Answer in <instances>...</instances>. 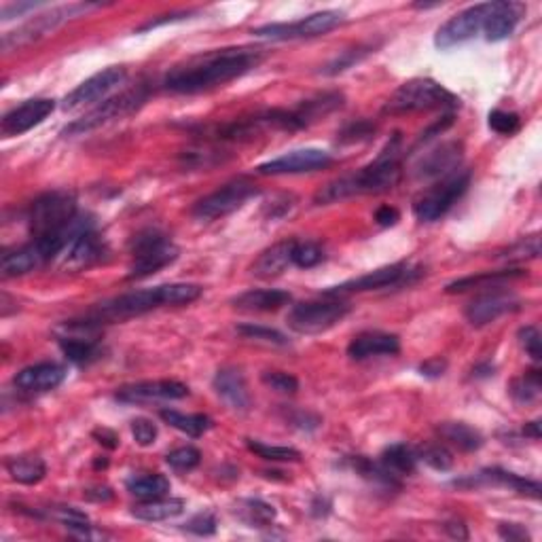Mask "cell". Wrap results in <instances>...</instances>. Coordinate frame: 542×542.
<instances>
[{
    "instance_id": "obj_1",
    "label": "cell",
    "mask_w": 542,
    "mask_h": 542,
    "mask_svg": "<svg viewBox=\"0 0 542 542\" xmlns=\"http://www.w3.org/2000/svg\"><path fill=\"white\" fill-rule=\"evenodd\" d=\"M259 49H223L200 57V60L186 64V66L174 68L168 74L163 85L174 93H200L214 90V87L229 83V81L242 77L259 66Z\"/></svg>"
},
{
    "instance_id": "obj_2",
    "label": "cell",
    "mask_w": 542,
    "mask_h": 542,
    "mask_svg": "<svg viewBox=\"0 0 542 542\" xmlns=\"http://www.w3.org/2000/svg\"><path fill=\"white\" fill-rule=\"evenodd\" d=\"M400 153H403L400 151V133H394V138L375 157V161L365 166L358 174L331 180L329 185H324L314 195V203L316 206H329V203L349 200V197L380 195L394 189L396 183L400 180V174H403Z\"/></svg>"
},
{
    "instance_id": "obj_3",
    "label": "cell",
    "mask_w": 542,
    "mask_h": 542,
    "mask_svg": "<svg viewBox=\"0 0 542 542\" xmlns=\"http://www.w3.org/2000/svg\"><path fill=\"white\" fill-rule=\"evenodd\" d=\"M203 288L200 284L176 282V284H161L155 288L133 290V293L121 295L116 299L102 303L96 312L91 314V324L96 323H116V320H127L133 316L153 312L163 305H185L194 303L202 297Z\"/></svg>"
},
{
    "instance_id": "obj_4",
    "label": "cell",
    "mask_w": 542,
    "mask_h": 542,
    "mask_svg": "<svg viewBox=\"0 0 542 542\" xmlns=\"http://www.w3.org/2000/svg\"><path fill=\"white\" fill-rule=\"evenodd\" d=\"M460 100L450 90L433 79H411L396 90L383 107V113L403 115L417 113V110L434 108H456Z\"/></svg>"
},
{
    "instance_id": "obj_5",
    "label": "cell",
    "mask_w": 542,
    "mask_h": 542,
    "mask_svg": "<svg viewBox=\"0 0 542 542\" xmlns=\"http://www.w3.org/2000/svg\"><path fill=\"white\" fill-rule=\"evenodd\" d=\"M77 217V200L68 191H51L30 206V231L34 240L62 236Z\"/></svg>"
},
{
    "instance_id": "obj_6",
    "label": "cell",
    "mask_w": 542,
    "mask_h": 542,
    "mask_svg": "<svg viewBox=\"0 0 542 542\" xmlns=\"http://www.w3.org/2000/svg\"><path fill=\"white\" fill-rule=\"evenodd\" d=\"M149 100V87L138 85L132 90L116 93L113 98H107L102 104L81 116V119L73 121V124L64 127V136H79V133H87L98 130V127L110 124V121L124 119V116L136 113L144 102Z\"/></svg>"
},
{
    "instance_id": "obj_7",
    "label": "cell",
    "mask_w": 542,
    "mask_h": 542,
    "mask_svg": "<svg viewBox=\"0 0 542 542\" xmlns=\"http://www.w3.org/2000/svg\"><path fill=\"white\" fill-rule=\"evenodd\" d=\"M178 259V246L163 233L149 229L132 240V265L127 278L140 280L163 270Z\"/></svg>"
},
{
    "instance_id": "obj_8",
    "label": "cell",
    "mask_w": 542,
    "mask_h": 542,
    "mask_svg": "<svg viewBox=\"0 0 542 542\" xmlns=\"http://www.w3.org/2000/svg\"><path fill=\"white\" fill-rule=\"evenodd\" d=\"M470 185V172H453L441 183L430 186L426 194H422L413 203V214L422 223H433L450 212L453 203L466 194Z\"/></svg>"
},
{
    "instance_id": "obj_9",
    "label": "cell",
    "mask_w": 542,
    "mask_h": 542,
    "mask_svg": "<svg viewBox=\"0 0 542 542\" xmlns=\"http://www.w3.org/2000/svg\"><path fill=\"white\" fill-rule=\"evenodd\" d=\"M349 303L346 301H307L295 305L288 314V326L295 333L318 335L333 329L348 316Z\"/></svg>"
},
{
    "instance_id": "obj_10",
    "label": "cell",
    "mask_w": 542,
    "mask_h": 542,
    "mask_svg": "<svg viewBox=\"0 0 542 542\" xmlns=\"http://www.w3.org/2000/svg\"><path fill=\"white\" fill-rule=\"evenodd\" d=\"M343 22L340 11H318L301 20L290 23H267L253 30L254 37L267 40H297V39H316L323 34L335 30Z\"/></svg>"
},
{
    "instance_id": "obj_11",
    "label": "cell",
    "mask_w": 542,
    "mask_h": 542,
    "mask_svg": "<svg viewBox=\"0 0 542 542\" xmlns=\"http://www.w3.org/2000/svg\"><path fill=\"white\" fill-rule=\"evenodd\" d=\"M256 195V186L246 178H237L233 183H227L220 189L214 191L191 208V214L197 220H217L227 214L236 212L237 208L244 206L250 197Z\"/></svg>"
},
{
    "instance_id": "obj_12",
    "label": "cell",
    "mask_w": 542,
    "mask_h": 542,
    "mask_svg": "<svg viewBox=\"0 0 542 542\" xmlns=\"http://www.w3.org/2000/svg\"><path fill=\"white\" fill-rule=\"evenodd\" d=\"M489 4L492 3L473 4V7L460 11L458 15L447 20L439 30H436L434 45L439 47V49H452V47L475 39L477 34L483 32V23H486V17L489 13Z\"/></svg>"
},
{
    "instance_id": "obj_13",
    "label": "cell",
    "mask_w": 542,
    "mask_h": 542,
    "mask_svg": "<svg viewBox=\"0 0 542 542\" xmlns=\"http://www.w3.org/2000/svg\"><path fill=\"white\" fill-rule=\"evenodd\" d=\"M83 7H60V9H51L47 13H40L37 17H32L30 22L22 23L20 28L13 32L4 34L3 37V51H15L22 49V47L34 43V40L43 39L45 34L54 32L60 23L70 20L73 15H77Z\"/></svg>"
},
{
    "instance_id": "obj_14",
    "label": "cell",
    "mask_w": 542,
    "mask_h": 542,
    "mask_svg": "<svg viewBox=\"0 0 542 542\" xmlns=\"http://www.w3.org/2000/svg\"><path fill=\"white\" fill-rule=\"evenodd\" d=\"M127 79L125 68L121 66H110L104 68L102 73L93 74L83 83L74 87L73 91L68 93L66 98H64V110H77L83 108L87 104H93L98 100H102V98H107L110 91L115 90V87H119L124 81Z\"/></svg>"
},
{
    "instance_id": "obj_15",
    "label": "cell",
    "mask_w": 542,
    "mask_h": 542,
    "mask_svg": "<svg viewBox=\"0 0 542 542\" xmlns=\"http://www.w3.org/2000/svg\"><path fill=\"white\" fill-rule=\"evenodd\" d=\"M331 163H333V157L323 149H297L276 157V159L261 163L256 170H259V174H265V176H282V174L316 172L331 166Z\"/></svg>"
},
{
    "instance_id": "obj_16",
    "label": "cell",
    "mask_w": 542,
    "mask_h": 542,
    "mask_svg": "<svg viewBox=\"0 0 542 542\" xmlns=\"http://www.w3.org/2000/svg\"><path fill=\"white\" fill-rule=\"evenodd\" d=\"M411 270L407 263H394V265H386L380 267V270L365 273V276L348 280V282L340 284V287H333L329 290H324L326 297H340V295H349V293H366V290H380V288H388V287H399V284L409 282Z\"/></svg>"
},
{
    "instance_id": "obj_17",
    "label": "cell",
    "mask_w": 542,
    "mask_h": 542,
    "mask_svg": "<svg viewBox=\"0 0 542 542\" xmlns=\"http://www.w3.org/2000/svg\"><path fill=\"white\" fill-rule=\"evenodd\" d=\"M521 301L512 293H504L500 288H492L487 293L475 297L473 301L466 305L464 316L473 326H486L489 323H496L500 316L520 310Z\"/></svg>"
},
{
    "instance_id": "obj_18",
    "label": "cell",
    "mask_w": 542,
    "mask_h": 542,
    "mask_svg": "<svg viewBox=\"0 0 542 542\" xmlns=\"http://www.w3.org/2000/svg\"><path fill=\"white\" fill-rule=\"evenodd\" d=\"M54 108L56 102L49 100V98H32V100H26L3 116V121H0V132H3L4 138L22 136V133H26L28 130H32V127L43 124L47 116L54 113Z\"/></svg>"
},
{
    "instance_id": "obj_19",
    "label": "cell",
    "mask_w": 542,
    "mask_h": 542,
    "mask_svg": "<svg viewBox=\"0 0 542 542\" xmlns=\"http://www.w3.org/2000/svg\"><path fill=\"white\" fill-rule=\"evenodd\" d=\"M104 256V244L96 229H87L74 237L60 254V267L66 271H81L96 265Z\"/></svg>"
},
{
    "instance_id": "obj_20",
    "label": "cell",
    "mask_w": 542,
    "mask_h": 542,
    "mask_svg": "<svg viewBox=\"0 0 542 542\" xmlns=\"http://www.w3.org/2000/svg\"><path fill=\"white\" fill-rule=\"evenodd\" d=\"M189 396V386L174 380L161 382H140L121 388L116 399L124 403H151V400H180Z\"/></svg>"
},
{
    "instance_id": "obj_21",
    "label": "cell",
    "mask_w": 542,
    "mask_h": 542,
    "mask_svg": "<svg viewBox=\"0 0 542 542\" xmlns=\"http://www.w3.org/2000/svg\"><path fill=\"white\" fill-rule=\"evenodd\" d=\"M400 349V340L392 333L366 331L349 341L348 357L352 360H366L373 357H394Z\"/></svg>"
},
{
    "instance_id": "obj_22",
    "label": "cell",
    "mask_w": 542,
    "mask_h": 542,
    "mask_svg": "<svg viewBox=\"0 0 542 542\" xmlns=\"http://www.w3.org/2000/svg\"><path fill=\"white\" fill-rule=\"evenodd\" d=\"M66 380V369L57 363H39L26 366L15 375V386L22 392H49Z\"/></svg>"
},
{
    "instance_id": "obj_23",
    "label": "cell",
    "mask_w": 542,
    "mask_h": 542,
    "mask_svg": "<svg viewBox=\"0 0 542 542\" xmlns=\"http://www.w3.org/2000/svg\"><path fill=\"white\" fill-rule=\"evenodd\" d=\"M462 161V144L456 142H445L434 151H430L426 157H422V161L417 163L416 176L417 178H439V176H450L453 170Z\"/></svg>"
},
{
    "instance_id": "obj_24",
    "label": "cell",
    "mask_w": 542,
    "mask_h": 542,
    "mask_svg": "<svg viewBox=\"0 0 542 542\" xmlns=\"http://www.w3.org/2000/svg\"><path fill=\"white\" fill-rule=\"evenodd\" d=\"M212 386L229 409L237 413H246L250 409V394L242 371L225 366V369H220L217 375H214Z\"/></svg>"
},
{
    "instance_id": "obj_25",
    "label": "cell",
    "mask_w": 542,
    "mask_h": 542,
    "mask_svg": "<svg viewBox=\"0 0 542 542\" xmlns=\"http://www.w3.org/2000/svg\"><path fill=\"white\" fill-rule=\"evenodd\" d=\"M47 261H51L43 246L34 240L26 246L13 250V253H4L3 261H0V271H3L4 278H15V276H23V273H30L34 270H39L40 265H45Z\"/></svg>"
},
{
    "instance_id": "obj_26",
    "label": "cell",
    "mask_w": 542,
    "mask_h": 542,
    "mask_svg": "<svg viewBox=\"0 0 542 542\" xmlns=\"http://www.w3.org/2000/svg\"><path fill=\"white\" fill-rule=\"evenodd\" d=\"M520 17H521V7H517V4L492 3L489 4L486 23H483L486 39L492 40V43L509 39L512 30L517 28V23H520Z\"/></svg>"
},
{
    "instance_id": "obj_27",
    "label": "cell",
    "mask_w": 542,
    "mask_h": 542,
    "mask_svg": "<svg viewBox=\"0 0 542 542\" xmlns=\"http://www.w3.org/2000/svg\"><path fill=\"white\" fill-rule=\"evenodd\" d=\"M293 246H295V240H288V242L273 244L271 248L263 250L253 265L254 276L261 280H271L282 276V273L293 265Z\"/></svg>"
},
{
    "instance_id": "obj_28",
    "label": "cell",
    "mask_w": 542,
    "mask_h": 542,
    "mask_svg": "<svg viewBox=\"0 0 542 542\" xmlns=\"http://www.w3.org/2000/svg\"><path fill=\"white\" fill-rule=\"evenodd\" d=\"M290 295L287 290L278 288H259L246 290L233 299V305L242 312H276L280 307L288 305Z\"/></svg>"
},
{
    "instance_id": "obj_29",
    "label": "cell",
    "mask_w": 542,
    "mask_h": 542,
    "mask_svg": "<svg viewBox=\"0 0 542 542\" xmlns=\"http://www.w3.org/2000/svg\"><path fill=\"white\" fill-rule=\"evenodd\" d=\"M526 276L523 270H503V271H486L479 273V276H469L462 280H456V282L447 284V293L456 295V293H466V290H475V288H503L504 284L512 282V280H520Z\"/></svg>"
},
{
    "instance_id": "obj_30",
    "label": "cell",
    "mask_w": 542,
    "mask_h": 542,
    "mask_svg": "<svg viewBox=\"0 0 542 542\" xmlns=\"http://www.w3.org/2000/svg\"><path fill=\"white\" fill-rule=\"evenodd\" d=\"M185 511V500L180 498H151L142 500L132 509V515L140 521H166Z\"/></svg>"
},
{
    "instance_id": "obj_31",
    "label": "cell",
    "mask_w": 542,
    "mask_h": 542,
    "mask_svg": "<svg viewBox=\"0 0 542 542\" xmlns=\"http://www.w3.org/2000/svg\"><path fill=\"white\" fill-rule=\"evenodd\" d=\"M436 433L445 443L458 447L460 452H477L483 447V436L479 430L462 422H443L436 426Z\"/></svg>"
},
{
    "instance_id": "obj_32",
    "label": "cell",
    "mask_w": 542,
    "mask_h": 542,
    "mask_svg": "<svg viewBox=\"0 0 542 542\" xmlns=\"http://www.w3.org/2000/svg\"><path fill=\"white\" fill-rule=\"evenodd\" d=\"M380 464L394 477H407L413 475V470H416L417 453L409 445H405V443H394V445L383 450Z\"/></svg>"
},
{
    "instance_id": "obj_33",
    "label": "cell",
    "mask_w": 542,
    "mask_h": 542,
    "mask_svg": "<svg viewBox=\"0 0 542 542\" xmlns=\"http://www.w3.org/2000/svg\"><path fill=\"white\" fill-rule=\"evenodd\" d=\"M7 473L22 486H34L45 479L47 466L39 456H15L7 460Z\"/></svg>"
},
{
    "instance_id": "obj_34",
    "label": "cell",
    "mask_w": 542,
    "mask_h": 542,
    "mask_svg": "<svg viewBox=\"0 0 542 542\" xmlns=\"http://www.w3.org/2000/svg\"><path fill=\"white\" fill-rule=\"evenodd\" d=\"M60 348L64 357L74 365H87L100 357V346H98V341L79 333L60 337Z\"/></svg>"
},
{
    "instance_id": "obj_35",
    "label": "cell",
    "mask_w": 542,
    "mask_h": 542,
    "mask_svg": "<svg viewBox=\"0 0 542 542\" xmlns=\"http://www.w3.org/2000/svg\"><path fill=\"white\" fill-rule=\"evenodd\" d=\"M236 515L250 528H265L276 520V509L259 498L237 500Z\"/></svg>"
},
{
    "instance_id": "obj_36",
    "label": "cell",
    "mask_w": 542,
    "mask_h": 542,
    "mask_svg": "<svg viewBox=\"0 0 542 542\" xmlns=\"http://www.w3.org/2000/svg\"><path fill=\"white\" fill-rule=\"evenodd\" d=\"M161 419L166 424H170L172 428L180 430V433L194 436V439H197V436H202L203 433H208V430L212 428V419L203 416V413H191V416H186V413H180L174 409H163Z\"/></svg>"
},
{
    "instance_id": "obj_37",
    "label": "cell",
    "mask_w": 542,
    "mask_h": 542,
    "mask_svg": "<svg viewBox=\"0 0 542 542\" xmlns=\"http://www.w3.org/2000/svg\"><path fill=\"white\" fill-rule=\"evenodd\" d=\"M343 104V96L341 93H323V96L312 98V100L303 102L301 108L295 110V115L299 116V121L305 127L310 121L320 119V116L333 113Z\"/></svg>"
},
{
    "instance_id": "obj_38",
    "label": "cell",
    "mask_w": 542,
    "mask_h": 542,
    "mask_svg": "<svg viewBox=\"0 0 542 542\" xmlns=\"http://www.w3.org/2000/svg\"><path fill=\"white\" fill-rule=\"evenodd\" d=\"M127 492L140 500L161 498L170 492V481L163 475H144L127 481Z\"/></svg>"
},
{
    "instance_id": "obj_39",
    "label": "cell",
    "mask_w": 542,
    "mask_h": 542,
    "mask_svg": "<svg viewBox=\"0 0 542 542\" xmlns=\"http://www.w3.org/2000/svg\"><path fill=\"white\" fill-rule=\"evenodd\" d=\"M540 386H542V383H540V371L532 369V371H528L523 377H520V380L512 382L511 394H512V399L517 400V403L529 405V403H534V400L540 396Z\"/></svg>"
},
{
    "instance_id": "obj_40",
    "label": "cell",
    "mask_w": 542,
    "mask_h": 542,
    "mask_svg": "<svg viewBox=\"0 0 542 542\" xmlns=\"http://www.w3.org/2000/svg\"><path fill=\"white\" fill-rule=\"evenodd\" d=\"M417 460H422L430 469L441 470V473H445V470H450L453 466V453L445 445H441V443H428V445L419 447Z\"/></svg>"
},
{
    "instance_id": "obj_41",
    "label": "cell",
    "mask_w": 542,
    "mask_h": 542,
    "mask_svg": "<svg viewBox=\"0 0 542 542\" xmlns=\"http://www.w3.org/2000/svg\"><path fill=\"white\" fill-rule=\"evenodd\" d=\"M246 445L250 452L256 453V456L263 460H271V462H297V460H301V453L293 450V447L265 445V443L254 439H248Z\"/></svg>"
},
{
    "instance_id": "obj_42",
    "label": "cell",
    "mask_w": 542,
    "mask_h": 542,
    "mask_svg": "<svg viewBox=\"0 0 542 542\" xmlns=\"http://www.w3.org/2000/svg\"><path fill=\"white\" fill-rule=\"evenodd\" d=\"M237 333H240L244 340L267 343V346H288L287 335L280 333V331H276V329H270V326L240 324L237 326Z\"/></svg>"
},
{
    "instance_id": "obj_43",
    "label": "cell",
    "mask_w": 542,
    "mask_h": 542,
    "mask_svg": "<svg viewBox=\"0 0 542 542\" xmlns=\"http://www.w3.org/2000/svg\"><path fill=\"white\" fill-rule=\"evenodd\" d=\"M200 462H202V452L191 445L178 447V450H174L166 456V464L176 470V473H189V470L197 469Z\"/></svg>"
},
{
    "instance_id": "obj_44",
    "label": "cell",
    "mask_w": 542,
    "mask_h": 542,
    "mask_svg": "<svg viewBox=\"0 0 542 542\" xmlns=\"http://www.w3.org/2000/svg\"><path fill=\"white\" fill-rule=\"evenodd\" d=\"M538 254H540V237L529 236V237H523V240L512 244V246L506 248L504 253H500L498 259L528 261V259H536Z\"/></svg>"
},
{
    "instance_id": "obj_45",
    "label": "cell",
    "mask_w": 542,
    "mask_h": 542,
    "mask_svg": "<svg viewBox=\"0 0 542 542\" xmlns=\"http://www.w3.org/2000/svg\"><path fill=\"white\" fill-rule=\"evenodd\" d=\"M324 259L323 248L314 242H297L293 246V265L303 267V270H310V267L318 265Z\"/></svg>"
},
{
    "instance_id": "obj_46",
    "label": "cell",
    "mask_w": 542,
    "mask_h": 542,
    "mask_svg": "<svg viewBox=\"0 0 542 542\" xmlns=\"http://www.w3.org/2000/svg\"><path fill=\"white\" fill-rule=\"evenodd\" d=\"M261 380H263L267 388L276 390L280 394H295L297 390H299V380L284 371H265L263 375H261Z\"/></svg>"
},
{
    "instance_id": "obj_47",
    "label": "cell",
    "mask_w": 542,
    "mask_h": 542,
    "mask_svg": "<svg viewBox=\"0 0 542 542\" xmlns=\"http://www.w3.org/2000/svg\"><path fill=\"white\" fill-rule=\"evenodd\" d=\"M489 127H492L496 133H503V136H511V133L520 132L521 121L515 113H506V110H492L489 113Z\"/></svg>"
},
{
    "instance_id": "obj_48",
    "label": "cell",
    "mask_w": 542,
    "mask_h": 542,
    "mask_svg": "<svg viewBox=\"0 0 542 542\" xmlns=\"http://www.w3.org/2000/svg\"><path fill=\"white\" fill-rule=\"evenodd\" d=\"M366 54H369V49H363V47H358V49H352V51H346V54L331 62L329 66L323 70V73L324 74H340V73H343V70L352 68L354 64H358Z\"/></svg>"
},
{
    "instance_id": "obj_49",
    "label": "cell",
    "mask_w": 542,
    "mask_h": 542,
    "mask_svg": "<svg viewBox=\"0 0 542 542\" xmlns=\"http://www.w3.org/2000/svg\"><path fill=\"white\" fill-rule=\"evenodd\" d=\"M132 434H133V439H136L138 445L149 447V445H153L157 439V426L147 417H136L132 422Z\"/></svg>"
},
{
    "instance_id": "obj_50",
    "label": "cell",
    "mask_w": 542,
    "mask_h": 542,
    "mask_svg": "<svg viewBox=\"0 0 542 542\" xmlns=\"http://www.w3.org/2000/svg\"><path fill=\"white\" fill-rule=\"evenodd\" d=\"M520 343H521V348L529 354V358L538 363V360L542 358L540 331L536 329V326H523V329L520 331Z\"/></svg>"
},
{
    "instance_id": "obj_51",
    "label": "cell",
    "mask_w": 542,
    "mask_h": 542,
    "mask_svg": "<svg viewBox=\"0 0 542 542\" xmlns=\"http://www.w3.org/2000/svg\"><path fill=\"white\" fill-rule=\"evenodd\" d=\"M373 132H375V125L369 124V121H358V124L348 125L346 130L340 133V140L341 142H360V140L373 136Z\"/></svg>"
},
{
    "instance_id": "obj_52",
    "label": "cell",
    "mask_w": 542,
    "mask_h": 542,
    "mask_svg": "<svg viewBox=\"0 0 542 542\" xmlns=\"http://www.w3.org/2000/svg\"><path fill=\"white\" fill-rule=\"evenodd\" d=\"M185 528L189 529V532L200 534V536H210L217 532V520H214L210 512H202V515H195L194 520L186 521Z\"/></svg>"
},
{
    "instance_id": "obj_53",
    "label": "cell",
    "mask_w": 542,
    "mask_h": 542,
    "mask_svg": "<svg viewBox=\"0 0 542 542\" xmlns=\"http://www.w3.org/2000/svg\"><path fill=\"white\" fill-rule=\"evenodd\" d=\"M498 534L500 538L509 540V542H523L529 540L528 529L520 526V523H503V526H498Z\"/></svg>"
},
{
    "instance_id": "obj_54",
    "label": "cell",
    "mask_w": 542,
    "mask_h": 542,
    "mask_svg": "<svg viewBox=\"0 0 542 542\" xmlns=\"http://www.w3.org/2000/svg\"><path fill=\"white\" fill-rule=\"evenodd\" d=\"M93 439L100 443V445L107 447V450H116V447H119V436H116V433H113V430H108V428L93 430Z\"/></svg>"
},
{
    "instance_id": "obj_55",
    "label": "cell",
    "mask_w": 542,
    "mask_h": 542,
    "mask_svg": "<svg viewBox=\"0 0 542 542\" xmlns=\"http://www.w3.org/2000/svg\"><path fill=\"white\" fill-rule=\"evenodd\" d=\"M445 369H447V363H445V360H441V358L426 360V363L419 366L422 375H426V377H441L443 373H445Z\"/></svg>"
},
{
    "instance_id": "obj_56",
    "label": "cell",
    "mask_w": 542,
    "mask_h": 542,
    "mask_svg": "<svg viewBox=\"0 0 542 542\" xmlns=\"http://www.w3.org/2000/svg\"><path fill=\"white\" fill-rule=\"evenodd\" d=\"M375 220H377V225H382V227H392V225H396V220H399V210L390 208V206H382L375 212Z\"/></svg>"
},
{
    "instance_id": "obj_57",
    "label": "cell",
    "mask_w": 542,
    "mask_h": 542,
    "mask_svg": "<svg viewBox=\"0 0 542 542\" xmlns=\"http://www.w3.org/2000/svg\"><path fill=\"white\" fill-rule=\"evenodd\" d=\"M40 4H37V3H23V4H7V7L3 9V22H9L11 17L13 15H23L26 13V11H32V9H39Z\"/></svg>"
},
{
    "instance_id": "obj_58",
    "label": "cell",
    "mask_w": 542,
    "mask_h": 542,
    "mask_svg": "<svg viewBox=\"0 0 542 542\" xmlns=\"http://www.w3.org/2000/svg\"><path fill=\"white\" fill-rule=\"evenodd\" d=\"M445 532L450 534L452 538H458V540L469 538V529H466L462 521H447L445 523Z\"/></svg>"
},
{
    "instance_id": "obj_59",
    "label": "cell",
    "mask_w": 542,
    "mask_h": 542,
    "mask_svg": "<svg viewBox=\"0 0 542 542\" xmlns=\"http://www.w3.org/2000/svg\"><path fill=\"white\" fill-rule=\"evenodd\" d=\"M523 434L532 436L534 441L540 439V422H529L526 428H523Z\"/></svg>"
}]
</instances>
